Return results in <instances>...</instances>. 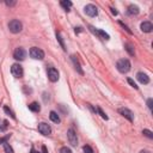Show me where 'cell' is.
Segmentation results:
<instances>
[{
    "mask_svg": "<svg viewBox=\"0 0 153 153\" xmlns=\"http://www.w3.org/2000/svg\"><path fill=\"white\" fill-rule=\"evenodd\" d=\"M140 28H141V31H144V32H151L153 30V25L151 22H142Z\"/></svg>",
    "mask_w": 153,
    "mask_h": 153,
    "instance_id": "4fadbf2b",
    "label": "cell"
},
{
    "mask_svg": "<svg viewBox=\"0 0 153 153\" xmlns=\"http://www.w3.org/2000/svg\"><path fill=\"white\" fill-rule=\"evenodd\" d=\"M42 153H48L47 147H46V146H42Z\"/></svg>",
    "mask_w": 153,
    "mask_h": 153,
    "instance_id": "1f68e13d",
    "label": "cell"
},
{
    "mask_svg": "<svg viewBox=\"0 0 153 153\" xmlns=\"http://www.w3.org/2000/svg\"><path fill=\"white\" fill-rule=\"evenodd\" d=\"M128 14L129 16H137L138 13H139V7L137 6V5H130L129 7H128Z\"/></svg>",
    "mask_w": 153,
    "mask_h": 153,
    "instance_id": "5bb4252c",
    "label": "cell"
},
{
    "mask_svg": "<svg viewBox=\"0 0 153 153\" xmlns=\"http://www.w3.org/2000/svg\"><path fill=\"white\" fill-rule=\"evenodd\" d=\"M90 29H91V31L94 32L96 35L101 36L103 40H109V35H108L105 31H103V30H101V29H94V28H92V26H90Z\"/></svg>",
    "mask_w": 153,
    "mask_h": 153,
    "instance_id": "8fae6325",
    "label": "cell"
},
{
    "mask_svg": "<svg viewBox=\"0 0 153 153\" xmlns=\"http://www.w3.org/2000/svg\"><path fill=\"white\" fill-rule=\"evenodd\" d=\"M152 104H153V99H152V98H148V99H147V107H148L149 109H152Z\"/></svg>",
    "mask_w": 153,
    "mask_h": 153,
    "instance_id": "f1b7e54d",
    "label": "cell"
},
{
    "mask_svg": "<svg viewBox=\"0 0 153 153\" xmlns=\"http://www.w3.org/2000/svg\"><path fill=\"white\" fill-rule=\"evenodd\" d=\"M48 79L51 83H56L59 80V72H57V69H55L54 67H50L48 69Z\"/></svg>",
    "mask_w": 153,
    "mask_h": 153,
    "instance_id": "52a82bcc",
    "label": "cell"
},
{
    "mask_svg": "<svg viewBox=\"0 0 153 153\" xmlns=\"http://www.w3.org/2000/svg\"><path fill=\"white\" fill-rule=\"evenodd\" d=\"M72 60H73V64H74V66H75V69L78 71L80 74H83L84 72H83V69H82V67H80V64H79L78 59H76L75 56H72Z\"/></svg>",
    "mask_w": 153,
    "mask_h": 153,
    "instance_id": "e0dca14e",
    "label": "cell"
},
{
    "mask_svg": "<svg viewBox=\"0 0 153 153\" xmlns=\"http://www.w3.org/2000/svg\"><path fill=\"white\" fill-rule=\"evenodd\" d=\"M111 12H112V14H115V16H117V11L115 10V9H111Z\"/></svg>",
    "mask_w": 153,
    "mask_h": 153,
    "instance_id": "d6a6232c",
    "label": "cell"
},
{
    "mask_svg": "<svg viewBox=\"0 0 153 153\" xmlns=\"http://www.w3.org/2000/svg\"><path fill=\"white\" fill-rule=\"evenodd\" d=\"M25 56H26V51L23 49V48H17L14 51H13V57L16 60H18V61H23L24 59H25Z\"/></svg>",
    "mask_w": 153,
    "mask_h": 153,
    "instance_id": "8992f818",
    "label": "cell"
},
{
    "mask_svg": "<svg viewBox=\"0 0 153 153\" xmlns=\"http://www.w3.org/2000/svg\"><path fill=\"white\" fill-rule=\"evenodd\" d=\"M137 78H138V80L141 83V84H148L149 83V78H148V75L147 74H145V73H142V72H139L138 74H137Z\"/></svg>",
    "mask_w": 153,
    "mask_h": 153,
    "instance_id": "7c38bea8",
    "label": "cell"
},
{
    "mask_svg": "<svg viewBox=\"0 0 153 153\" xmlns=\"http://www.w3.org/2000/svg\"><path fill=\"white\" fill-rule=\"evenodd\" d=\"M60 5H61V6L65 9V11H67V12H68L69 9L72 7V3H71V1H67V0H62V1L60 3Z\"/></svg>",
    "mask_w": 153,
    "mask_h": 153,
    "instance_id": "ac0fdd59",
    "label": "cell"
},
{
    "mask_svg": "<svg viewBox=\"0 0 153 153\" xmlns=\"http://www.w3.org/2000/svg\"><path fill=\"white\" fill-rule=\"evenodd\" d=\"M30 56L35 60H43L44 59V51L37 47H32L30 49Z\"/></svg>",
    "mask_w": 153,
    "mask_h": 153,
    "instance_id": "3957f363",
    "label": "cell"
},
{
    "mask_svg": "<svg viewBox=\"0 0 153 153\" xmlns=\"http://www.w3.org/2000/svg\"><path fill=\"white\" fill-rule=\"evenodd\" d=\"M82 31V28H75V32H80Z\"/></svg>",
    "mask_w": 153,
    "mask_h": 153,
    "instance_id": "e575fe53",
    "label": "cell"
},
{
    "mask_svg": "<svg viewBox=\"0 0 153 153\" xmlns=\"http://www.w3.org/2000/svg\"><path fill=\"white\" fill-rule=\"evenodd\" d=\"M96 111H97V112H99V115H101V116H102V117H103L104 120H108V116H107V114H105V112H104V111H103V110H102V109H101L99 107H98L97 109H96Z\"/></svg>",
    "mask_w": 153,
    "mask_h": 153,
    "instance_id": "603a6c76",
    "label": "cell"
},
{
    "mask_svg": "<svg viewBox=\"0 0 153 153\" xmlns=\"http://www.w3.org/2000/svg\"><path fill=\"white\" fill-rule=\"evenodd\" d=\"M11 73H12V75L14 76V78H23V74H24V71H23V67L19 65V64H14V65H12V67H11Z\"/></svg>",
    "mask_w": 153,
    "mask_h": 153,
    "instance_id": "277c9868",
    "label": "cell"
},
{
    "mask_svg": "<svg viewBox=\"0 0 153 153\" xmlns=\"http://www.w3.org/2000/svg\"><path fill=\"white\" fill-rule=\"evenodd\" d=\"M126 50L129 53V55H134V54H135V51H134V48H133V46L130 44V43H127L126 44Z\"/></svg>",
    "mask_w": 153,
    "mask_h": 153,
    "instance_id": "d6986e66",
    "label": "cell"
},
{
    "mask_svg": "<svg viewBox=\"0 0 153 153\" xmlns=\"http://www.w3.org/2000/svg\"><path fill=\"white\" fill-rule=\"evenodd\" d=\"M4 111L7 114V115H10V116L12 117V119H16V116H14V114H13V111L9 108V107H4Z\"/></svg>",
    "mask_w": 153,
    "mask_h": 153,
    "instance_id": "44dd1931",
    "label": "cell"
},
{
    "mask_svg": "<svg viewBox=\"0 0 153 153\" xmlns=\"http://www.w3.org/2000/svg\"><path fill=\"white\" fill-rule=\"evenodd\" d=\"M7 139H9V135H7L6 138H3V139H0V144H1V142H6V141H7Z\"/></svg>",
    "mask_w": 153,
    "mask_h": 153,
    "instance_id": "4dcf8cb0",
    "label": "cell"
},
{
    "mask_svg": "<svg viewBox=\"0 0 153 153\" xmlns=\"http://www.w3.org/2000/svg\"><path fill=\"white\" fill-rule=\"evenodd\" d=\"M9 29L12 34H18V32H21L22 29H23V24L22 22H19L17 21V19H13V21H11L9 23Z\"/></svg>",
    "mask_w": 153,
    "mask_h": 153,
    "instance_id": "6da1fadb",
    "label": "cell"
},
{
    "mask_svg": "<svg viewBox=\"0 0 153 153\" xmlns=\"http://www.w3.org/2000/svg\"><path fill=\"white\" fill-rule=\"evenodd\" d=\"M4 149H5V152H6V153H14V152H13V148H12V147L7 144V141H6V142H4Z\"/></svg>",
    "mask_w": 153,
    "mask_h": 153,
    "instance_id": "ffe728a7",
    "label": "cell"
},
{
    "mask_svg": "<svg viewBox=\"0 0 153 153\" xmlns=\"http://www.w3.org/2000/svg\"><path fill=\"white\" fill-rule=\"evenodd\" d=\"M29 110H31L32 112H38L41 110V107L37 102H32V103L29 104Z\"/></svg>",
    "mask_w": 153,
    "mask_h": 153,
    "instance_id": "9a60e30c",
    "label": "cell"
},
{
    "mask_svg": "<svg viewBox=\"0 0 153 153\" xmlns=\"http://www.w3.org/2000/svg\"><path fill=\"white\" fill-rule=\"evenodd\" d=\"M119 23H120V25H121V26H122V28H123L124 30H127V32H128V34H132V31H130V30L128 29V26H127V25H124V24H123L122 22H119Z\"/></svg>",
    "mask_w": 153,
    "mask_h": 153,
    "instance_id": "83f0119b",
    "label": "cell"
},
{
    "mask_svg": "<svg viewBox=\"0 0 153 153\" xmlns=\"http://www.w3.org/2000/svg\"><path fill=\"white\" fill-rule=\"evenodd\" d=\"M56 37H57V41L60 42V44H61V47L65 49V44H64V42H62V38H61V36H60V34L59 32H56Z\"/></svg>",
    "mask_w": 153,
    "mask_h": 153,
    "instance_id": "4316f807",
    "label": "cell"
},
{
    "mask_svg": "<svg viewBox=\"0 0 153 153\" xmlns=\"http://www.w3.org/2000/svg\"><path fill=\"white\" fill-rule=\"evenodd\" d=\"M83 151H84V153H93V149H92L89 145H85V146L83 147Z\"/></svg>",
    "mask_w": 153,
    "mask_h": 153,
    "instance_id": "cb8c5ba5",
    "label": "cell"
},
{
    "mask_svg": "<svg viewBox=\"0 0 153 153\" xmlns=\"http://www.w3.org/2000/svg\"><path fill=\"white\" fill-rule=\"evenodd\" d=\"M49 119H50L54 123H60V117H59V115H57L55 111H50V114H49Z\"/></svg>",
    "mask_w": 153,
    "mask_h": 153,
    "instance_id": "2e32d148",
    "label": "cell"
},
{
    "mask_svg": "<svg viewBox=\"0 0 153 153\" xmlns=\"http://www.w3.org/2000/svg\"><path fill=\"white\" fill-rule=\"evenodd\" d=\"M119 112L122 115L123 117H126L129 122H133V120H134V117H133V112H132L129 109H127V108H120V109H119Z\"/></svg>",
    "mask_w": 153,
    "mask_h": 153,
    "instance_id": "30bf717a",
    "label": "cell"
},
{
    "mask_svg": "<svg viewBox=\"0 0 153 153\" xmlns=\"http://www.w3.org/2000/svg\"><path fill=\"white\" fill-rule=\"evenodd\" d=\"M60 153H72V149L68 148V147H61Z\"/></svg>",
    "mask_w": 153,
    "mask_h": 153,
    "instance_id": "484cf974",
    "label": "cell"
},
{
    "mask_svg": "<svg viewBox=\"0 0 153 153\" xmlns=\"http://www.w3.org/2000/svg\"><path fill=\"white\" fill-rule=\"evenodd\" d=\"M37 128H38V132H40L41 134H43V135H49V134L51 133V128H50V126L47 124V123H44V122L40 123Z\"/></svg>",
    "mask_w": 153,
    "mask_h": 153,
    "instance_id": "9c48e42d",
    "label": "cell"
},
{
    "mask_svg": "<svg viewBox=\"0 0 153 153\" xmlns=\"http://www.w3.org/2000/svg\"><path fill=\"white\" fill-rule=\"evenodd\" d=\"M116 67H117L119 72H121V73H127V72H129V69H130V62H129V60H127V59H121V60L117 61Z\"/></svg>",
    "mask_w": 153,
    "mask_h": 153,
    "instance_id": "7a4b0ae2",
    "label": "cell"
},
{
    "mask_svg": "<svg viewBox=\"0 0 153 153\" xmlns=\"http://www.w3.org/2000/svg\"><path fill=\"white\" fill-rule=\"evenodd\" d=\"M140 153H151L149 151H146V149H142V151H140Z\"/></svg>",
    "mask_w": 153,
    "mask_h": 153,
    "instance_id": "d590c367",
    "label": "cell"
},
{
    "mask_svg": "<svg viewBox=\"0 0 153 153\" xmlns=\"http://www.w3.org/2000/svg\"><path fill=\"white\" fill-rule=\"evenodd\" d=\"M5 3H6L7 6H13V5H16V1H5Z\"/></svg>",
    "mask_w": 153,
    "mask_h": 153,
    "instance_id": "f546056e",
    "label": "cell"
},
{
    "mask_svg": "<svg viewBox=\"0 0 153 153\" xmlns=\"http://www.w3.org/2000/svg\"><path fill=\"white\" fill-rule=\"evenodd\" d=\"M67 138H68V141H69V144L72 145V146H76L78 145V138H76V133H75V130L73 129V128H69L68 130H67Z\"/></svg>",
    "mask_w": 153,
    "mask_h": 153,
    "instance_id": "5b68a950",
    "label": "cell"
},
{
    "mask_svg": "<svg viewBox=\"0 0 153 153\" xmlns=\"http://www.w3.org/2000/svg\"><path fill=\"white\" fill-rule=\"evenodd\" d=\"M30 153H40V152H37V151H36V149L32 147V148H31V151H30Z\"/></svg>",
    "mask_w": 153,
    "mask_h": 153,
    "instance_id": "836d02e7",
    "label": "cell"
},
{
    "mask_svg": "<svg viewBox=\"0 0 153 153\" xmlns=\"http://www.w3.org/2000/svg\"><path fill=\"white\" fill-rule=\"evenodd\" d=\"M127 82H128V84H129L130 86H133V87H134V89H135V90L138 89V85L135 84V82H134L133 79H130V78H128V80H127Z\"/></svg>",
    "mask_w": 153,
    "mask_h": 153,
    "instance_id": "d4e9b609",
    "label": "cell"
},
{
    "mask_svg": "<svg viewBox=\"0 0 153 153\" xmlns=\"http://www.w3.org/2000/svg\"><path fill=\"white\" fill-rule=\"evenodd\" d=\"M85 13L87 16H90V17H96L98 14V9L94 5H92V4H89V5L85 6Z\"/></svg>",
    "mask_w": 153,
    "mask_h": 153,
    "instance_id": "ba28073f",
    "label": "cell"
},
{
    "mask_svg": "<svg viewBox=\"0 0 153 153\" xmlns=\"http://www.w3.org/2000/svg\"><path fill=\"white\" fill-rule=\"evenodd\" d=\"M142 134H144V135H146L147 138H149V139H153V133L151 130H148V129H144Z\"/></svg>",
    "mask_w": 153,
    "mask_h": 153,
    "instance_id": "7402d4cb",
    "label": "cell"
}]
</instances>
